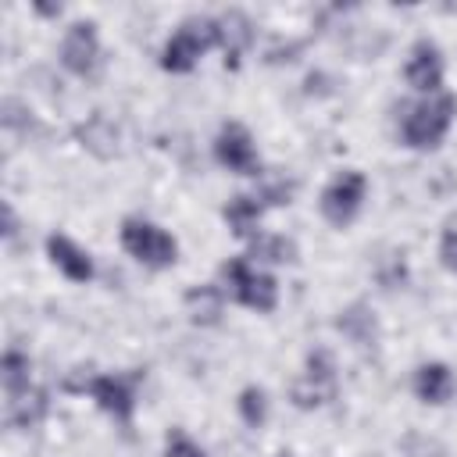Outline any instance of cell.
Listing matches in <instances>:
<instances>
[{
    "label": "cell",
    "instance_id": "cell-12",
    "mask_svg": "<svg viewBox=\"0 0 457 457\" xmlns=\"http://www.w3.org/2000/svg\"><path fill=\"white\" fill-rule=\"evenodd\" d=\"M75 136L82 139L86 150H93L96 157H114L118 154V129L111 125L107 114H93L89 121H82L75 129Z\"/></svg>",
    "mask_w": 457,
    "mask_h": 457
},
{
    "label": "cell",
    "instance_id": "cell-3",
    "mask_svg": "<svg viewBox=\"0 0 457 457\" xmlns=\"http://www.w3.org/2000/svg\"><path fill=\"white\" fill-rule=\"evenodd\" d=\"M218 43V21L214 18H189L182 21V29L164 43L161 64L168 71H189L196 64V57L204 50H211Z\"/></svg>",
    "mask_w": 457,
    "mask_h": 457
},
{
    "label": "cell",
    "instance_id": "cell-9",
    "mask_svg": "<svg viewBox=\"0 0 457 457\" xmlns=\"http://www.w3.org/2000/svg\"><path fill=\"white\" fill-rule=\"evenodd\" d=\"M403 75H407V82H411L414 89L436 93V89L443 86V57H439V50H436L428 39H418L414 50H411V61H407Z\"/></svg>",
    "mask_w": 457,
    "mask_h": 457
},
{
    "label": "cell",
    "instance_id": "cell-2",
    "mask_svg": "<svg viewBox=\"0 0 457 457\" xmlns=\"http://www.w3.org/2000/svg\"><path fill=\"white\" fill-rule=\"evenodd\" d=\"M221 282H225V293L250 311H271L278 300L275 278L264 271H253L246 257H232L228 264H221Z\"/></svg>",
    "mask_w": 457,
    "mask_h": 457
},
{
    "label": "cell",
    "instance_id": "cell-15",
    "mask_svg": "<svg viewBox=\"0 0 457 457\" xmlns=\"http://www.w3.org/2000/svg\"><path fill=\"white\" fill-rule=\"evenodd\" d=\"M339 332L343 336H350L353 343H361V346H368V343H375V332H378V325H375V314L364 307V303H353V307H346L343 314H339Z\"/></svg>",
    "mask_w": 457,
    "mask_h": 457
},
{
    "label": "cell",
    "instance_id": "cell-24",
    "mask_svg": "<svg viewBox=\"0 0 457 457\" xmlns=\"http://www.w3.org/2000/svg\"><path fill=\"white\" fill-rule=\"evenodd\" d=\"M439 257H443V268L457 271V228L443 232V243H439Z\"/></svg>",
    "mask_w": 457,
    "mask_h": 457
},
{
    "label": "cell",
    "instance_id": "cell-13",
    "mask_svg": "<svg viewBox=\"0 0 457 457\" xmlns=\"http://www.w3.org/2000/svg\"><path fill=\"white\" fill-rule=\"evenodd\" d=\"M253 39V29H250V18L243 11H228L218 18V43L225 46V54L236 61Z\"/></svg>",
    "mask_w": 457,
    "mask_h": 457
},
{
    "label": "cell",
    "instance_id": "cell-19",
    "mask_svg": "<svg viewBox=\"0 0 457 457\" xmlns=\"http://www.w3.org/2000/svg\"><path fill=\"white\" fill-rule=\"evenodd\" d=\"M250 253H253V257H261V261L282 264V261H293V243H289L286 236H257Z\"/></svg>",
    "mask_w": 457,
    "mask_h": 457
},
{
    "label": "cell",
    "instance_id": "cell-11",
    "mask_svg": "<svg viewBox=\"0 0 457 457\" xmlns=\"http://www.w3.org/2000/svg\"><path fill=\"white\" fill-rule=\"evenodd\" d=\"M414 393L425 403H446L453 393V375L446 364H421L414 371Z\"/></svg>",
    "mask_w": 457,
    "mask_h": 457
},
{
    "label": "cell",
    "instance_id": "cell-7",
    "mask_svg": "<svg viewBox=\"0 0 457 457\" xmlns=\"http://www.w3.org/2000/svg\"><path fill=\"white\" fill-rule=\"evenodd\" d=\"M61 61H64L68 71H75L82 79L96 75V68H100V43H96V32H93L89 21H79V25L68 29V36L61 43Z\"/></svg>",
    "mask_w": 457,
    "mask_h": 457
},
{
    "label": "cell",
    "instance_id": "cell-1",
    "mask_svg": "<svg viewBox=\"0 0 457 457\" xmlns=\"http://www.w3.org/2000/svg\"><path fill=\"white\" fill-rule=\"evenodd\" d=\"M453 111H457V100H453L450 93H439V96H432V100H421V104L407 107V114H403V121H400L403 143H407V146H418V150L436 146V143L446 136V129H450V121H453Z\"/></svg>",
    "mask_w": 457,
    "mask_h": 457
},
{
    "label": "cell",
    "instance_id": "cell-25",
    "mask_svg": "<svg viewBox=\"0 0 457 457\" xmlns=\"http://www.w3.org/2000/svg\"><path fill=\"white\" fill-rule=\"evenodd\" d=\"M289 193H293V182H271V186L261 189V200H268V204H286Z\"/></svg>",
    "mask_w": 457,
    "mask_h": 457
},
{
    "label": "cell",
    "instance_id": "cell-21",
    "mask_svg": "<svg viewBox=\"0 0 457 457\" xmlns=\"http://www.w3.org/2000/svg\"><path fill=\"white\" fill-rule=\"evenodd\" d=\"M307 378L318 382V386L336 389V364H332V353L328 350H314L307 357Z\"/></svg>",
    "mask_w": 457,
    "mask_h": 457
},
{
    "label": "cell",
    "instance_id": "cell-23",
    "mask_svg": "<svg viewBox=\"0 0 457 457\" xmlns=\"http://www.w3.org/2000/svg\"><path fill=\"white\" fill-rule=\"evenodd\" d=\"M164 457H204V450H200V446H196L182 428H175V432H168Z\"/></svg>",
    "mask_w": 457,
    "mask_h": 457
},
{
    "label": "cell",
    "instance_id": "cell-8",
    "mask_svg": "<svg viewBox=\"0 0 457 457\" xmlns=\"http://www.w3.org/2000/svg\"><path fill=\"white\" fill-rule=\"evenodd\" d=\"M214 157L228 168V171H239V175H257V150H253V139L243 125H225L214 139Z\"/></svg>",
    "mask_w": 457,
    "mask_h": 457
},
{
    "label": "cell",
    "instance_id": "cell-4",
    "mask_svg": "<svg viewBox=\"0 0 457 457\" xmlns=\"http://www.w3.org/2000/svg\"><path fill=\"white\" fill-rule=\"evenodd\" d=\"M121 243H125V250L136 257V261H143V264H150V268H164V264H171L175 261V239L164 232V228H157V225H150V221H143V218H125V225H121Z\"/></svg>",
    "mask_w": 457,
    "mask_h": 457
},
{
    "label": "cell",
    "instance_id": "cell-18",
    "mask_svg": "<svg viewBox=\"0 0 457 457\" xmlns=\"http://www.w3.org/2000/svg\"><path fill=\"white\" fill-rule=\"evenodd\" d=\"M0 371H4V389H7V396H18V393L29 389V357H25L21 350H7Z\"/></svg>",
    "mask_w": 457,
    "mask_h": 457
},
{
    "label": "cell",
    "instance_id": "cell-14",
    "mask_svg": "<svg viewBox=\"0 0 457 457\" xmlns=\"http://www.w3.org/2000/svg\"><path fill=\"white\" fill-rule=\"evenodd\" d=\"M43 414H46V393L43 389H25V393H18V396L7 400V421L14 428L36 425Z\"/></svg>",
    "mask_w": 457,
    "mask_h": 457
},
{
    "label": "cell",
    "instance_id": "cell-6",
    "mask_svg": "<svg viewBox=\"0 0 457 457\" xmlns=\"http://www.w3.org/2000/svg\"><path fill=\"white\" fill-rule=\"evenodd\" d=\"M75 393H89L111 418H118L121 425H129L132 407H136L132 378H125V375H96V378H86L82 386H75Z\"/></svg>",
    "mask_w": 457,
    "mask_h": 457
},
{
    "label": "cell",
    "instance_id": "cell-17",
    "mask_svg": "<svg viewBox=\"0 0 457 457\" xmlns=\"http://www.w3.org/2000/svg\"><path fill=\"white\" fill-rule=\"evenodd\" d=\"M186 307L193 311V321L214 325L218 314H221V289H214V286H196V289L186 293Z\"/></svg>",
    "mask_w": 457,
    "mask_h": 457
},
{
    "label": "cell",
    "instance_id": "cell-16",
    "mask_svg": "<svg viewBox=\"0 0 457 457\" xmlns=\"http://www.w3.org/2000/svg\"><path fill=\"white\" fill-rule=\"evenodd\" d=\"M257 218H261V204L257 196H232L228 207H225V221L236 236H250L257 228Z\"/></svg>",
    "mask_w": 457,
    "mask_h": 457
},
{
    "label": "cell",
    "instance_id": "cell-26",
    "mask_svg": "<svg viewBox=\"0 0 457 457\" xmlns=\"http://www.w3.org/2000/svg\"><path fill=\"white\" fill-rule=\"evenodd\" d=\"M278 457H293V453H278Z\"/></svg>",
    "mask_w": 457,
    "mask_h": 457
},
{
    "label": "cell",
    "instance_id": "cell-10",
    "mask_svg": "<svg viewBox=\"0 0 457 457\" xmlns=\"http://www.w3.org/2000/svg\"><path fill=\"white\" fill-rule=\"evenodd\" d=\"M46 253H50V261H54L71 282H89V278H93V261H89V253L79 250L68 236H50V239H46Z\"/></svg>",
    "mask_w": 457,
    "mask_h": 457
},
{
    "label": "cell",
    "instance_id": "cell-22",
    "mask_svg": "<svg viewBox=\"0 0 457 457\" xmlns=\"http://www.w3.org/2000/svg\"><path fill=\"white\" fill-rule=\"evenodd\" d=\"M403 453H407V457H450L436 439H428V436H414V432L403 439Z\"/></svg>",
    "mask_w": 457,
    "mask_h": 457
},
{
    "label": "cell",
    "instance_id": "cell-20",
    "mask_svg": "<svg viewBox=\"0 0 457 457\" xmlns=\"http://www.w3.org/2000/svg\"><path fill=\"white\" fill-rule=\"evenodd\" d=\"M239 414H243V421H246L250 428H261V425H264V418H268V400H264V393H261L257 386H246V389L239 393Z\"/></svg>",
    "mask_w": 457,
    "mask_h": 457
},
{
    "label": "cell",
    "instance_id": "cell-5",
    "mask_svg": "<svg viewBox=\"0 0 457 457\" xmlns=\"http://www.w3.org/2000/svg\"><path fill=\"white\" fill-rule=\"evenodd\" d=\"M361 200H364V175L361 171H343V175H336L325 186V193H321V214L332 225H346L361 211Z\"/></svg>",
    "mask_w": 457,
    "mask_h": 457
}]
</instances>
